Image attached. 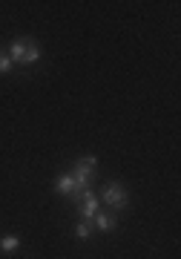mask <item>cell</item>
Masks as SVG:
<instances>
[{"label":"cell","instance_id":"obj_1","mask_svg":"<svg viewBox=\"0 0 181 259\" xmlns=\"http://www.w3.org/2000/svg\"><path fill=\"white\" fill-rule=\"evenodd\" d=\"M101 202L107 204V207H112L115 213L127 210V204H129L127 187L121 185V182H107V185H104V190H101Z\"/></svg>","mask_w":181,"mask_h":259},{"label":"cell","instance_id":"obj_2","mask_svg":"<svg viewBox=\"0 0 181 259\" xmlns=\"http://www.w3.org/2000/svg\"><path fill=\"white\" fill-rule=\"evenodd\" d=\"M78 210H81V216L86 219V222H92L95 219V213H101V199H95V196H83L81 202H78Z\"/></svg>","mask_w":181,"mask_h":259},{"label":"cell","instance_id":"obj_3","mask_svg":"<svg viewBox=\"0 0 181 259\" xmlns=\"http://www.w3.org/2000/svg\"><path fill=\"white\" fill-rule=\"evenodd\" d=\"M6 55H9L12 64H23V66H26V40H15Z\"/></svg>","mask_w":181,"mask_h":259},{"label":"cell","instance_id":"obj_4","mask_svg":"<svg viewBox=\"0 0 181 259\" xmlns=\"http://www.w3.org/2000/svg\"><path fill=\"white\" fill-rule=\"evenodd\" d=\"M55 190H58L61 196H72V199H75V182H72V176H69V173L61 176V179H58V185H55Z\"/></svg>","mask_w":181,"mask_h":259},{"label":"cell","instance_id":"obj_5","mask_svg":"<svg viewBox=\"0 0 181 259\" xmlns=\"http://www.w3.org/2000/svg\"><path fill=\"white\" fill-rule=\"evenodd\" d=\"M92 222H95L98 231H112V228H115V216H109V213H95Z\"/></svg>","mask_w":181,"mask_h":259},{"label":"cell","instance_id":"obj_6","mask_svg":"<svg viewBox=\"0 0 181 259\" xmlns=\"http://www.w3.org/2000/svg\"><path fill=\"white\" fill-rule=\"evenodd\" d=\"M37 58H40V47H37V40L29 37L26 40V64H35Z\"/></svg>","mask_w":181,"mask_h":259},{"label":"cell","instance_id":"obj_7","mask_svg":"<svg viewBox=\"0 0 181 259\" xmlns=\"http://www.w3.org/2000/svg\"><path fill=\"white\" fill-rule=\"evenodd\" d=\"M89 233H92V222H86V219L78 222V228H75V236H78V239L86 242V239H89Z\"/></svg>","mask_w":181,"mask_h":259},{"label":"cell","instance_id":"obj_8","mask_svg":"<svg viewBox=\"0 0 181 259\" xmlns=\"http://www.w3.org/2000/svg\"><path fill=\"white\" fill-rule=\"evenodd\" d=\"M18 245H20V239H18V236H12V233H9V236H0V250H6V253L15 250Z\"/></svg>","mask_w":181,"mask_h":259},{"label":"cell","instance_id":"obj_9","mask_svg":"<svg viewBox=\"0 0 181 259\" xmlns=\"http://www.w3.org/2000/svg\"><path fill=\"white\" fill-rule=\"evenodd\" d=\"M12 66H15V64L9 61V55L0 49V75H9V72H12Z\"/></svg>","mask_w":181,"mask_h":259}]
</instances>
